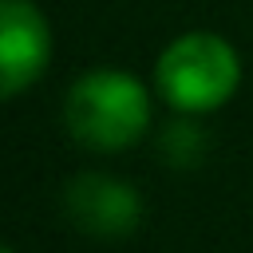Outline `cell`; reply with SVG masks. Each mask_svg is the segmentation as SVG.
<instances>
[{
	"mask_svg": "<svg viewBox=\"0 0 253 253\" xmlns=\"http://www.w3.org/2000/svg\"><path fill=\"white\" fill-rule=\"evenodd\" d=\"M150 123H154L150 87L123 67L83 71L63 95L67 134L95 154H119L134 146L150 130Z\"/></svg>",
	"mask_w": 253,
	"mask_h": 253,
	"instance_id": "1",
	"label": "cell"
},
{
	"mask_svg": "<svg viewBox=\"0 0 253 253\" xmlns=\"http://www.w3.org/2000/svg\"><path fill=\"white\" fill-rule=\"evenodd\" d=\"M241 87V55L217 32H182L154 59V91L178 115H210Z\"/></svg>",
	"mask_w": 253,
	"mask_h": 253,
	"instance_id": "2",
	"label": "cell"
},
{
	"mask_svg": "<svg viewBox=\"0 0 253 253\" xmlns=\"http://www.w3.org/2000/svg\"><path fill=\"white\" fill-rule=\"evenodd\" d=\"M63 213L75 229L99 241L130 237L142 221V198L130 182L103 174V170H79L63 186Z\"/></svg>",
	"mask_w": 253,
	"mask_h": 253,
	"instance_id": "3",
	"label": "cell"
},
{
	"mask_svg": "<svg viewBox=\"0 0 253 253\" xmlns=\"http://www.w3.org/2000/svg\"><path fill=\"white\" fill-rule=\"evenodd\" d=\"M51 63V28L32 0H0V91L16 99Z\"/></svg>",
	"mask_w": 253,
	"mask_h": 253,
	"instance_id": "4",
	"label": "cell"
},
{
	"mask_svg": "<svg viewBox=\"0 0 253 253\" xmlns=\"http://www.w3.org/2000/svg\"><path fill=\"white\" fill-rule=\"evenodd\" d=\"M206 142H210V134L202 130L198 115H178L158 130V154L174 170H194L206 158Z\"/></svg>",
	"mask_w": 253,
	"mask_h": 253,
	"instance_id": "5",
	"label": "cell"
},
{
	"mask_svg": "<svg viewBox=\"0 0 253 253\" xmlns=\"http://www.w3.org/2000/svg\"><path fill=\"white\" fill-rule=\"evenodd\" d=\"M4 253H16V249H4Z\"/></svg>",
	"mask_w": 253,
	"mask_h": 253,
	"instance_id": "6",
	"label": "cell"
}]
</instances>
